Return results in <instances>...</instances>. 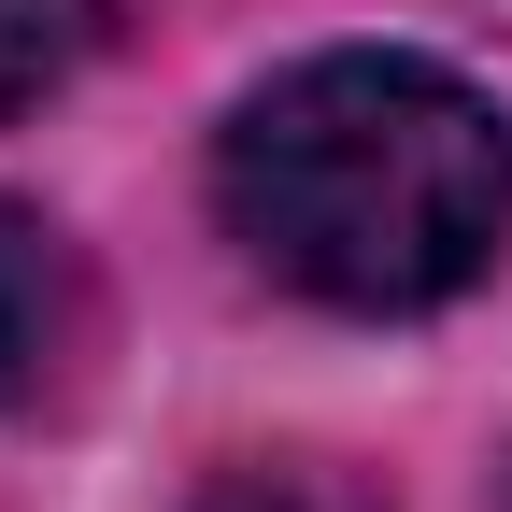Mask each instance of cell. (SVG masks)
I'll return each mask as SVG.
<instances>
[{
    "instance_id": "277c9868",
    "label": "cell",
    "mask_w": 512,
    "mask_h": 512,
    "mask_svg": "<svg viewBox=\"0 0 512 512\" xmlns=\"http://www.w3.org/2000/svg\"><path fill=\"white\" fill-rule=\"evenodd\" d=\"M200 512H356L342 484H313V470H242V484H214Z\"/></svg>"
},
{
    "instance_id": "6da1fadb",
    "label": "cell",
    "mask_w": 512,
    "mask_h": 512,
    "mask_svg": "<svg viewBox=\"0 0 512 512\" xmlns=\"http://www.w3.org/2000/svg\"><path fill=\"white\" fill-rule=\"evenodd\" d=\"M228 228L328 313H427L512 242V128L441 57H299L228 114Z\"/></svg>"
},
{
    "instance_id": "3957f363",
    "label": "cell",
    "mask_w": 512,
    "mask_h": 512,
    "mask_svg": "<svg viewBox=\"0 0 512 512\" xmlns=\"http://www.w3.org/2000/svg\"><path fill=\"white\" fill-rule=\"evenodd\" d=\"M72 72V0H0V128Z\"/></svg>"
},
{
    "instance_id": "7a4b0ae2",
    "label": "cell",
    "mask_w": 512,
    "mask_h": 512,
    "mask_svg": "<svg viewBox=\"0 0 512 512\" xmlns=\"http://www.w3.org/2000/svg\"><path fill=\"white\" fill-rule=\"evenodd\" d=\"M57 356H72V256H57V228H43V214L0 200V413L43 399Z\"/></svg>"
}]
</instances>
